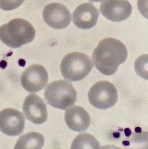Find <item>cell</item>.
Instances as JSON below:
<instances>
[{
  "label": "cell",
  "mask_w": 148,
  "mask_h": 149,
  "mask_svg": "<svg viewBox=\"0 0 148 149\" xmlns=\"http://www.w3.org/2000/svg\"><path fill=\"white\" fill-rule=\"evenodd\" d=\"M128 52L124 45L114 38H106L100 42L92 57L95 67L104 75L111 76L125 62Z\"/></svg>",
  "instance_id": "obj_1"
},
{
  "label": "cell",
  "mask_w": 148,
  "mask_h": 149,
  "mask_svg": "<svg viewBox=\"0 0 148 149\" xmlns=\"http://www.w3.org/2000/svg\"><path fill=\"white\" fill-rule=\"evenodd\" d=\"M35 36L33 26L23 19H12L0 27V40L11 48H19L32 42Z\"/></svg>",
  "instance_id": "obj_2"
},
{
  "label": "cell",
  "mask_w": 148,
  "mask_h": 149,
  "mask_svg": "<svg viewBox=\"0 0 148 149\" xmlns=\"http://www.w3.org/2000/svg\"><path fill=\"white\" fill-rule=\"evenodd\" d=\"M91 58L82 52H71L65 55L60 65L63 77L69 81L75 82L85 78L93 68Z\"/></svg>",
  "instance_id": "obj_3"
},
{
  "label": "cell",
  "mask_w": 148,
  "mask_h": 149,
  "mask_svg": "<svg viewBox=\"0 0 148 149\" xmlns=\"http://www.w3.org/2000/svg\"><path fill=\"white\" fill-rule=\"evenodd\" d=\"M44 96L49 105L65 110L77 102V93L73 85L66 80L53 81L46 86Z\"/></svg>",
  "instance_id": "obj_4"
},
{
  "label": "cell",
  "mask_w": 148,
  "mask_h": 149,
  "mask_svg": "<svg viewBox=\"0 0 148 149\" xmlns=\"http://www.w3.org/2000/svg\"><path fill=\"white\" fill-rule=\"evenodd\" d=\"M88 100L94 107L107 109L113 107L118 99L117 88L111 83L102 80L95 83L88 93Z\"/></svg>",
  "instance_id": "obj_5"
},
{
  "label": "cell",
  "mask_w": 148,
  "mask_h": 149,
  "mask_svg": "<svg viewBox=\"0 0 148 149\" xmlns=\"http://www.w3.org/2000/svg\"><path fill=\"white\" fill-rule=\"evenodd\" d=\"M48 73L46 68L39 64H34L24 70L21 76V84L24 89L35 93L45 87L48 83Z\"/></svg>",
  "instance_id": "obj_6"
},
{
  "label": "cell",
  "mask_w": 148,
  "mask_h": 149,
  "mask_svg": "<svg viewBox=\"0 0 148 149\" xmlns=\"http://www.w3.org/2000/svg\"><path fill=\"white\" fill-rule=\"evenodd\" d=\"M25 118L20 111L6 108L0 111V131L8 136H17L23 132Z\"/></svg>",
  "instance_id": "obj_7"
},
{
  "label": "cell",
  "mask_w": 148,
  "mask_h": 149,
  "mask_svg": "<svg viewBox=\"0 0 148 149\" xmlns=\"http://www.w3.org/2000/svg\"><path fill=\"white\" fill-rule=\"evenodd\" d=\"M43 18L49 26L55 29H62L69 25L71 15L65 6L58 3H53L44 7Z\"/></svg>",
  "instance_id": "obj_8"
},
{
  "label": "cell",
  "mask_w": 148,
  "mask_h": 149,
  "mask_svg": "<svg viewBox=\"0 0 148 149\" xmlns=\"http://www.w3.org/2000/svg\"><path fill=\"white\" fill-rule=\"evenodd\" d=\"M23 113L27 120L35 124H42L47 121L48 111L45 103L39 96L31 94L24 99Z\"/></svg>",
  "instance_id": "obj_9"
},
{
  "label": "cell",
  "mask_w": 148,
  "mask_h": 149,
  "mask_svg": "<svg viewBox=\"0 0 148 149\" xmlns=\"http://www.w3.org/2000/svg\"><path fill=\"white\" fill-rule=\"evenodd\" d=\"M100 10L108 20L120 22L130 16L132 6L127 0H106L101 3Z\"/></svg>",
  "instance_id": "obj_10"
},
{
  "label": "cell",
  "mask_w": 148,
  "mask_h": 149,
  "mask_svg": "<svg viewBox=\"0 0 148 149\" xmlns=\"http://www.w3.org/2000/svg\"><path fill=\"white\" fill-rule=\"evenodd\" d=\"M100 16L98 10L91 3H86L78 6L72 13L73 24L81 29L93 28Z\"/></svg>",
  "instance_id": "obj_11"
},
{
  "label": "cell",
  "mask_w": 148,
  "mask_h": 149,
  "mask_svg": "<svg viewBox=\"0 0 148 149\" xmlns=\"http://www.w3.org/2000/svg\"><path fill=\"white\" fill-rule=\"evenodd\" d=\"M65 121L71 130L82 132L90 127L91 118L84 108L80 106H73L65 111Z\"/></svg>",
  "instance_id": "obj_12"
},
{
  "label": "cell",
  "mask_w": 148,
  "mask_h": 149,
  "mask_svg": "<svg viewBox=\"0 0 148 149\" xmlns=\"http://www.w3.org/2000/svg\"><path fill=\"white\" fill-rule=\"evenodd\" d=\"M44 143V138L40 133L30 132L20 137L14 149H41Z\"/></svg>",
  "instance_id": "obj_13"
},
{
  "label": "cell",
  "mask_w": 148,
  "mask_h": 149,
  "mask_svg": "<svg viewBox=\"0 0 148 149\" xmlns=\"http://www.w3.org/2000/svg\"><path fill=\"white\" fill-rule=\"evenodd\" d=\"M71 149H101V146L94 136L82 133L73 140Z\"/></svg>",
  "instance_id": "obj_14"
},
{
  "label": "cell",
  "mask_w": 148,
  "mask_h": 149,
  "mask_svg": "<svg viewBox=\"0 0 148 149\" xmlns=\"http://www.w3.org/2000/svg\"><path fill=\"white\" fill-rule=\"evenodd\" d=\"M127 143L124 144V149H147V132L134 135Z\"/></svg>",
  "instance_id": "obj_15"
},
{
  "label": "cell",
  "mask_w": 148,
  "mask_h": 149,
  "mask_svg": "<svg viewBox=\"0 0 148 149\" xmlns=\"http://www.w3.org/2000/svg\"><path fill=\"white\" fill-rule=\"evenodd\" d=\"M25 0H0V8L11 11L19 7Z\"/></svg>",
  "instance_id": "obj_16"
},
{
  "label": "cell",
  "mask_w": 148,
  "mask_h": 149,
  "mask_svg": "<svg viewBox=\"0 0 148 149\" xmlns=\"http://www.w3.org/2000/svg\"><path fill=\"white\" fill-rule=\"evenodd\" d=\"M101 149H122V148L117 146H115L114 145H106L104 146H102Z\"/></svg>",
  "instance_id": "obj_17"
},
{
  "label": "cell",
  "mask_w": 148,
  "mask_h": 149,
  "mask_svg": "<svg viewBox=\"0 0 148 149\" xmlns=\"http://www.w3.org/2000/svg\"><path fill=\"white\" fill-rule=\"evenodd\" d=\"M89 1H90L91 2H94V3H98V2H101L104 1V0H89Z\"/></svg>",
  "instance_id": "obj_18"
},
{
  "label": "cell",
  "mask_w": 148,
  "mask_h": 149,
  "mask_svg": "<svg viewBox=\"0 0 148 149\" xmlns=\"http://www.w3.org/2000/svg\"><path fill=\"white\" fill-rule=\"evenodd\" d=\"M56 149H60V148H56Z\"/></svg>",
  "instance_id": "obj_19"
}]
</instances>
